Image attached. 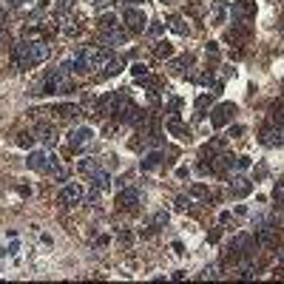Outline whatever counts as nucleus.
Instances as JSON below:
<instances>
[{
  "mask_svg": "<svg viewBox=\"0 0 284 284\" xmlns=\"http://www.w3.org/2000/svg\"><path fill=\"white\" fill-rule=\"evenodd\" d=\"M159 165H165V154L162 151H148L145 157L139 159V168L142 170H157Z\"/></svg>",
  "mask_w": 284,
  "mask_h": 284,
  "instance_id": "4468645a",
  "label": "nucleus"
},
{
  "mask_svg": "<svg viewBox=\"0 0 284 284\" xmlns=\"http://www.w3.org/2000/svg\"><path fill=\"white\" fill-rule=\"evenodd\" d=\"M179 105H182V102L176 100V97H173V100L168 102V114H176V111H179Z\"/></svg>",
  "mask_w": 284,
  "mask_h": 284,
  "instance_id": "c9c22d12",
  "label": "nucleus"
},
{
  "mask_svg": "<svg viewBox=\"0 0 284 284\" xmlns=\"http://www.w3.org/2000/svg\"><path fill=\"white\" fill-rule=\"evenodd\" d=\"M6 253H9V250H6V247H0V256H6Z\"/></svg>",
  "mask_w": 284,
  "mask_h": 284,
  "instance_id": "37998d69",
  "label": "nucleus"
},
{
  "mask_svg": "<svg viewBox=\"0 0 284 284\" xmlns=\"http://www.w3.org/2000/svg\"><path fill=\"white\" fill-rule=\"evenodd\" d=\"M204 51H207L210 57H216V54H219V45H216V43H207V48H204Z\"/></svg>",
  "mask_w": 284,
  "mask_h": 284,
  "instance_id": "4c0bfd02",
  "label": "nucleus"
},
{
  "mask_svg": "<svg viewBox=\"0 0 284 284\" xmlns=\"http://www.w3.org/2000/svg\"><path fill=\"white\" fill-rule=\"evenodd\" d=\"M54 111L60 114V117H66V120H71V117H77V114H80V108H77V105H57Z\"/></svg>",
  "mask_w": 284,
  "mask_h": 284,
  "instance_id": "412c9836",
  "label": "nucleus"
},
{
  "mask_svg": "<svg viewBox=\"0 0 284 284\" xmlns=\"http://www.w3.org/2000/svg\"><path fill=\"white\" fill-rule=\"evenodd\" d=\"M250 191H253V182H250L244 173H236V176H230V196H236V199H244Z\"/></svg>",
  "mask_w": 284,
  "mask_h": 284,
  "instance_id": "9d476101",
  "label": "nucleus"
},
{
  "mask_svg": "<svg viewBox=\"0 0 284 284\" xmlns=\"http://www.w3.org/2000/svg\"><path fill=\"white\" fill-rule=\"evenodd\" d=\"M51 57V45L45 40H23L17 43L14 48V66L17 68H32V66H40Z\"/></svg>",
  "mask_w": 284,
  "mask_h": 284,
  "instance_id": "f257e3e1",
  "label": "nucleus"
},
{
  "mask_svg": "<svg viewBox=\"0 0 284 284\" xmlns=\"http://www.w3.org/2000/svg\"><path fill=\"white\" fill-rule=\"evenodd\" d=\"M170 29H173L176 34H188V26H185L182 17H170Z\"/></svg>",
  "mask_w": 284,
  "mask_h": 284,
  "instance_id": "b1692460",
  "label": "nucleus"
},
{
  "mask_svg": "<svg viewBox=\"0 0 284 284\" xmlns=\"http://www.w3.org/2000/svg\"><path fill=\"white\" fill-rule=\"evenodd\" d=\"M43 88L51 91V94H68V91H71V74H68L63 66H57V68H51V71H45ZM43 88L37 91V94H43Z\"/></svg>",
  "mask_w": 284,
  "mask_h": 284,
  "instance_id": "f03ea898",
  "label": "nucleus"
},
{
  "mask_svg": "<svg viewBox=\"0 0 284 284\" xmlns=\"http://www.w3.org/2000/svg\"><path fill=\"white\" fill-rule=\"evenodd\" d=\"M236 168H239V170L250 168V157H236Z\"/></svg>",
  "mask_w": 284,
  "mask_h": 284,
  "instance_id": "72a5a7b5",
  "label": "nucleus"
},
{
  "mask_svg": "<svg viewBox=\"0 0 284 284\" xmlns=\"http://www.w3.org/2000/svg\"><path fill=\"white\" fill-rule=\"evenodd\" d=\"M34 139H37L34 134L23 131V134H17V145H20V148H32V145H34Z\"/></svg>",
  "mask_w": 284,
  "mask_h": 284,
  "instance_id": "5701e85b",
  "label": "nucleus"
},
{
  "mask_svg": "<svg viewBox=\"0 0 284 284\" xmlns=\"http://www.w3.org/2000/svg\"><path fill=\"white\" fill-rule=\"evenodd\" d=\"M256 17V3L253 0H236L230 6V20L233 23H247Z\"/></svg>",
  "mask_w": 284,
  "mask_h": 284,
  "instance_id": "6e6552de",
  "label": "nucleus"
},
{
  "mask_svg": "<svg viewBox=\"0 0 284 284\" xmlns=\"http://www.w3.org/2000/svg\"><path fill=\"white\" fill-rule=\"evenodd\" d=\"M82 185L80 182H68V185H63V191H60V196H57V202L63 204V207H74V204L82 202Z\"/></svg>",
  "mask_w": 284,
  "mask_h": 284,
  "instance_id": "0eeeda50",
  "label": "nucleus"
},
{
  "mask_svg": "<svg viewBox=\"0 0 284 284\" xmlns=\"http://www.w3.org/2000/svg\"><path fill=\"white\" fill-rule=\"evenodd\" d=\"M173 54V45L168 43V40H157V45H154V57H159V60H165V57Z\"/></svg>",
  "mask_w": 284,
  "mask_h": 284,
  "instance_id": "a211bd4d",
  "label": "nucleus"
},
{
  "mask_svg": "<svg viewBox=\"0 0 284 284\" xmlns=\"http://www.w3.org/2000/svg\"><path fill=\"white\" fill-rule=\"evenodd\" d=\"M148 32L154 34V37H159V34L165 32V26H162V23H154V26H151V29H148Z\"/></svg>",
  "mask_w": 284,
  "mask_h": 284,
  "instance_id": "f704fd0d",
  "label": "nucleus"
},
{
  "mask_svg": "<svg viewBox=\"0 0 284 284\" xmlns=\"http://www.w3.org/2000/svg\"><path fill=\"white\" fill-rule=\"evenodd\" d=\"M0 40H3V26H0Z\"/></svg>",
  "mask_w": 284,
  "mask_h": 284,
  "instance_id": "c03bdc74",
  "label": "nucleus"
},
{
  "mask_svg": "<svg viewBox=\"0 0 284 284\" xmlns=\"http://www.w3.org/2000/svg\"><path fill=\"white\" fill-rule=\"evenodd\" d=\"M242 131H244L242 125H233V128H230V136H239V134H242Z\"/></svg>",
  "mask_w": 284,
  "mask_h": 284,
  "instance_id": "a19ab883",
  "label": "nucleus"
},
{
  "mask_svg": "<svg viewBox=\"0 0 284 284\" xmlns=\"http://www.w3.org/2000/svg\"><path fill=\"white\" fill-rule=\"evenodd\" d=\"M122 23L128 26V32H134V34H142V32L148 29L145 11H139L136 6H128V9L122 11Z\"/></svg>",
  "mask_w": 284,
  "mask_h": 284,
  "instance_id": "39448f33",
  "label": "nucleus"
},
{
  "mask_svg": "<svg viewBox=\"0 0 284 284\" xmlns=\"http://www.w3.org/2000/svg\"><path fill=\"white\" fill-rule=\"evenodd\" d=\"M97 168H100V162H97V159H91V157L80 162V173H88V176H91V173H94Z\"/></svg>",
  "mask_w": 284,
  "mask_h": 284,
  "instance_id": "aec40b11",
  "label": "nucleus"
},
{
  "mask_svg": "<svg viewBox=\"0 0 284 284\" xmlns=\"http://www.w3.org/2000/svg\"><path fill=\"white\" fill-rule=\"evenodd\" d=\"M26 165L32 170H40V173H54L60 165H57V157L51 151H32L29 159H26Z\"/></svg>",
  "mask_w": 284,
  "mask_h": 284,
  "instance_id": "7ed1b4c3",
  "label": "nucleus"
},
{
  "mask_svg": "<svg viewBox=\"0 0 284 284\" xmlns=\"http://www.w3.org/2000/svg\"><path fill=\"white\" fill-rule=\"evenodd\" d=\"M97 29H100V34H111V32H117V29H120V17L108 11V14H102L100 20H97Z\"/></svg>",
  "mask_w": 284,
  "mask_h": 284,
  "instance_id": "2eb2a0df",
  "label": "nucleus"
},
{
  "mask_svg": "<svg viewBox=\"0 0 284 284\" xmlns=\"http://www.w3.org/2000/svg\"><path fill=\"white\" fill-rule=\"evenodd\" d=\"M162 3H170V0H162Z\"/></svg>",
  "mask_w": 284,
  "mask_h": 284,
  "instance_id": "a18cd8bd",
  "label": "nucleus"
},
{
  "mask_svg": "<svg viewBox=\"0 0 284 284\" xmlns=\"http://www.w3.org/2000/svg\"><path fill=\"white\" fill-rule=\"evenodd\" d=\"M185 66H191V54L173 60V63H170V71H173V74H182V71H185Z\"/></svg>",
  "mask_w": 284,
  "mask_h": 284,
  "instance_id": "4be33fe9",
  "label": "nucleus"
},
{
  "mask_svg": "<svg viewBox=\"0 0 284 284\" xmlns=\"http://www.w3.org/2000/svg\"><path fill=\"white\" fill-rule=\"evenodd\" d=\"M273 199L279 202V207H284V182H279V185L273 188Z\"/></svg>",
  "mask_w": 284,
  "mask_h": 284,
  "instance_id": "a878e982",
  "label": "nucleus"
},
{
  "mask_svg": "<svg viewBox=\"0 0 284 284\" xmlns=\"http://www.w3.org/2000/svg\"><path fill=\"white\" fill-rule=\"evenodd\" d=\"M71 6H74V0H57L54 11H57V14H66V11L71 9Z\"/></svg>",
  "mask_w": 284,
  "mask_h": 284,
  "instance_id": "bb28decb",
  "label": "nucleus"
},
{
  "mask_svg": "<svg viewBox=\"0 0 284 284\" xmlns=\"http://www.w3.org/2000/svg\"><path fill=\"white\" fill-rule=\"evenodd\" d=\"M261 142L267 148H276V145H284V128L279 122H273L270 128L261 131Z\"/></svg>",
  "mask_w": 284,
  "mask_h": 284,
  "instance_id": "9b49d317",
  "label": "nucleus"
},
{
  "mask_svg": "<svg viewBox=\"0 0 284 284\" xmlns=\"http://www.w3.org/2000/svg\"><path fill=\"white\" fill-rule=\"evenodd\" d=\"M239 279H253V264H242L239 267Z\"/></svg>",
  "mask_w": 284,
  "mask_h": 284,
  "instance_id": "7c9ffc66",
  "label": "nucleus"
},
{
  "mask_svg": "<svg viewBox=\"0 0 284 284\" xmlns=\"http://www.w3.org/2000/svg\"><path fill=\"white\" fill-rule=\"evenodd\" d=\"M199 82H202V85H213L216 74H213V71H202V74H199Z\"/></svg>",
  "mask_w": 284,
  "mask_h": 284,
  "instance_id": "cd10ccee",
  "label": "nucleus"
},
{
  "mask_svg": "<svg viewBox=\"0 0 284 284\" xmlns=\"http://www.w3.org/2000/svg\"><path fill=\"white\" fill-rule=\"evenodd\" d=\"M88 182H91V188H94V191L102 193V191H108V188H111V173H108V170H102V168H97L88 176Z\"/></svg>",
  "mask_w": 284,
  "mask_h": 284,
  "instance_id": "ddd939ff",
  "label": "nucleus"
},
{
  "mask_svg": "<svg viewBox=\"0 0 284 284\" xmlns=\"http://www.w3.org/2000/svg\"><path fill=\"white\" fill-rule=\"evenodd\" d=\"M173 253H176V256H182V253H185V247H182V242H173Z\"/></svg>",
  "mask_w": 284,
  "mask_h": 284,
  "instance_id": "ea45409f",
  "label": "nucleus"
},
{
  "mask_svg": "<svg viewBox=\"0 0 284 284\" xmlns=\"http://www.w3.org/2000/svg\"><path fill=\"white\" fill-rule=\"evenodd\" d=\"M91 139H94V131L88 125H77V128L68 131V148L71 151H82L85 145H91Z\"/></svg>",
  "mask_w": 284,
  "mask_h": 284,
  "instance_id": "423d86ee",
  "label": "nucleus"
},
{
  "mask_svg": "<svg viewBox=\"0 0 284 284\" xmlns=\"http://www.w3.org/2000/svg\"><path fill=\"white\" fill-rule=\"evenodd\" d=\"M202 279H219V264H210V267H204Z\"/></svg>",
  "mask_w": 284,
  "mask_h": 284,
  "instance_id": "c756f323",
  "label": "nucleus"
},
{
  "mask_svg": "<svg viewBox=\"0 0 284 284\" xmlns=\"http://www.w3.org/2000/svg\"><path fill=\"white\" fill-rule=\"evenodd\" d=\"M34 136H37L43 145L54 148V142H57V128H54L51 122H40L37 128H34Z\"/></svg>",
  "mask_w": 284,
  "mask_h": 284,
  "instance_id": "f8f14e48",
  "label": "nucleus"
},
{
  "mask_svg": "<svg viewBox=\"0 0 284 284\" xmlns=\"http://www.w3.org/2000/svg\"><path fill=\"white\" fill-rule=\"evenodd\" d=\"M168 134H173V136H179V139H191V131H188V125L182 122L179 117H170L168 120Z\"/></svg>",
  "mask_w": 284,
  "mask_h": 284,
  "instance_id": "dca6fc26",
  "label": "nucleus"
},
{
  "mask_svg": "<svg viewBox=\"0 0 284 284\" xmlns=\"http://www.w3.org/2000/svg\"><path fill=\"white\" fill-rule=\"evenodd\" d=\"M125 3H128V6H139V3H142V0H125Z\"/></svg>",
  "mask_w": 284,
  "mask_h": 284,
  "instance_id": "79ce46f5",
  "label": "nucleus"
},
{
  "mask_svg": "<svg viewBox=\"0 0 284 284\" xmlns=\"http://www.w3.org/2000/svg\"><path fill=\"white\" fill-rule=\"evenodd\" d=\"M122 68H125V60H122V57H120V60L114 57L111 63H108V66H105V68L100 71V80H105V77H117V74H120Z\"/></svg>",
  "mask_w": 284,
  "mask_h": 284,
  "instance_id": "f3484780",
  "label": "nucleus"
},
{
  "mask_svg": "<svg viewBox=\"0 0 284 284\" xmlns=\"http://www.w3.org/2000/svg\"><path fill=\"white\" fill-rule=\"evenodd\" d=\"M145 71L148 68L142 66V63H134V66H131V74H134V77H145Z\"/></svg>",
  "mask_w": 284,
  "mask_h": 284,
  "instance_id": "2f4dec72",
  "label": "nucleus"
},
{
  "mask_svg": "<svg viewBox=\"0 0 284 284\" xmlns=\"http://www.w3.org/2000/svg\"><path fill=\"white\" fill-rule=\"evenodd\" d=\"M97 9H108V6H114V0H91Z\"/></svg>",
  "mask_w": 284,
  "mask_h": 284,
  "instance_id": "e433bc0d",
  "label": "nucleus"
},
{
  "mask_svg": "<svg viewBox=\"0 0 284 284\" xmlns=\"http://www.w3.org/2000/svg\"><path fill=\"white\" fill-rule=\"evenodd\" d=\"M191 204H193V196H191V193H188V196H179V199H176V207H179V210H188Z\"/></svg>",
  "mask_w": 284,
  "mask_h": 284,
  "instance_id": "c85d7f7f",
  "label": "nucleus"
},
{
  "mask_svg": "<svg viewBox=\"0 0 284 284\" xmlns=\"http://www.w3.org/2000/svg\"><path fill=\"white\" fill-rule=\"evenodd\" d=\"M102 40L108 45H122L125 40H128V34H125L122 29H117V32H111V34H102Z\"/></svg>",
  "mask_w": 284,
  "mask_h": 284,
  "instance_id": "6ab92c4d",
  "label": "nucleus"
},
{
  "mask_svg": "<svg viewBox=\"0 0 284 284\" xmlns=\"http://www.w3.org/2000/svg\"><path fill=\"white\" fill-rule=\"evenodd\" d=\"M233 117H236V102H219L210 111V125L213 128H225V125L233 122Z\"/></svg>",
  "mask_w": 284,
  "mask_h": 284,
  "instance_id": "20e7f679",
  "label": "nucleus"
},
{
  "mask_svg": "<svg viewBox=\"0 0 284 284\" xmlns=\"http://www.w3.org/2000/svg\"><path fill=\"white\" fill-rule=\"evenodd\" d=\"M11 6H32L34 0H9Z\"/></svg>",
  "mask_w": 284,
  "mask_h": 284,
  "instance_id": "58836bf2",
  "label": "nucleus"
},
{
  "mask_svg": "<svg viewBox=\"0 0 284 284\" xmlns=\"http://www.w3.org/2000/svg\"><path fill=\"white\" fill-rule=\"evenodd\" d=\"M168 222H170L168 210H159V213H154V222H151V225H154V227H162V225H168Z\"/></svg>",
  "mask_w": 284,
  "mask_h": 284,
  "instance_id": "393cba45",
  "label": "nucleus"
},
{
  "mask_svg": "<svg viewBox=\"0 0 284 284\" xmlns=\"http://www.w3.org/2000/svg\"><path fill=\"white\" fill-rule=\"evenodd\" d=\"M191 196H193V199H199V196H207V188H204V185H193Z\"/></svg>",
  "mask_w": 284,
  "mask_h": 284,
  "instance_id": "473e14b6",
  "label": "nucleus"
},
{
  "mask_svg": "<svg viewBox=\"0 0 284 284\" xmlns=\"http://www.w3.org/2000/svg\"><path fill=\"white\" fill-rule=\"evenodd\" d=\"M139 202H142V193L136 191V188H122V191L117 193V204L122 210H134Z\"/></svg>",
  "mask_w": 284,
  "mask_h": 284,
  "instance_id": "1a4fd4ad",
  "label": "nucleus"
}]
</instances>
